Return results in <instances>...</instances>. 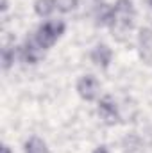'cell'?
Here are the masks:
<instances>
[{
    "label": "cell",
    "mask_w": 152,
    "mask_h": 153,
    "mask_svg": "<svg viewBox=\"0 0 152 153\" xmlns=\"http://www.w3.org/2000/svg\"><path fill=\"white\" fill-rule=\"evenodd\" d=\"M114 9V25L109 29L113 38L120 43L129 39V32L136 25V7L132 0H116L113 4Z\"/></svg>",
    "instance_id": "obj_1"
},
{
    "label": "cell",
    "mask_w": 152,
    "mask_h": 153,
    "mask_svg": "<svg viewBox=\"0 0 152 153\" xmlns=\"http://www.w3.org/2000/svg\"><path fill=\"white\" fill-rule=\"evenodd\" d=\"M66 32V23L63 20H57V18H48L45 20L43 23H39L38 29L34 30V39L39 43V46L47 52L50 50L59 39L63 38V34Z\"/></svg>",
    "instance_id": "obj_2"
},
{
    "label": "cell",
    "mask_w": 152,
    "mask_h": 153,
    "mask_svg": "<svg viewBox=\"0 0 152 153\" xmlns=\"http://www.w3.org/2000/svg\"><path fill=\"white\" fill-rule=\"evenodd\" d=\"M75 91L81 100L84 102H99L100 100V93H102V85L99 82V78L91 73L81 75L75 82Z\"/></svg>",
    "instance_id": "obj_3"
},
{
    "label": "cell",
    "mask_w": 152,
    "mask_h": 153,
    "mask_svg": "<svg viewBox=\"0 0 152 153\" xmlns=\"http://www.w3.org/2000/svg\"><path fill=\"white\" fill-rule=\"evenodd\" d=\"M97 116L102 121V125H106V126H116L122 123L120 105L111 96H104L97 102Z\"/></svg>",
    "instance_id": "obj_4"
},
{
    "label": "cell",
    "mask_w": 152,
    "mask_h": 153,
    "mask_svg": "<svg viewBox=\"0 0 152 153\" xmlns=\"http://www.w3.org/2000/svg\"><path fill=\"white\" fill-rule=\"evenodd\" d=\"M45 57V50L39 46V43L34 39V36L25 39V43L20 46V61L23 64H29V66H36L43 61Z\"/></svg>",
    "instance_id": "obj_5"
},
{
    "label": "cell",
    "mask_w": 152,
    "mask_h": 153,
    "mask_svg": "<svg viewBox=\"0 0 152 153\" xmlns=\"http://www.w3.org/2000/svg\"><path fill=\"white\" fill-rule=\"evenodd\" d=\"M113 57H114L113 48L109 45H106V43H97L90 50V61L100 70H108L111 66V62H113Z\"/></svg>",
    "instance_id": "obj_6"
},
{
    "label": "cell",
    "mask_w": 152,
    "mask_h": 153,
    "mask_svg": "<svg viewBox=\"0 0 152 153\" xmlns=\"http://www.w3.org/2000/svg\"><path fill=\"white\" fill-rule=\"evenodd\" d=\"M138 55L145 66L152 68V29L141 27L138 30Z\"/></svg>",
    "instance_id": "obj_7"
},
{
    "label": "cell",
    "mask_w": 152,
    "mask_h": 153,
    "mask_svg": "<svg viewBox=\"0 0 152 153\" xmlns=\"http://www.w3.org/2000/svg\"><path fill=\"white\" fill-rule=\"evenodd\" d=\"M95 25L102 29H111L114 25V9L109 4H99L95 9Z\"/></svg>",
    "instance_id": "obj_8"
},
{
    "label": "cell",
    "mask_w": 152,
    "mask_h": 153,
    "mask_svg": "<svg viewBox=\"0 0 152 153\" xmlns=\"http://www.w3.org/2000/svg\"><path fill=\"white\" fill-rule=\"evenodd\" d=\"M20 61V46L14 45H4L2 53H0V62H2V70L7 71L14 66V62Z\"/></svg>",
    "instance_id": "obj_9"
},
{
    "label": "cell",
    "mask_w": 152,
    "mask_h": 153,
    "mask_svg": "<svg viewBox=\"0 0 152 153\" xmlns=\"http://www.w3.org/2000/svg\"><path fill=\"white\" fill-rule=\"evenodd\" d=\"M32 7H34L36 16L43 18V20H48L57 11V0H34Z\"/></svg>",
    "instance_id": "obj_10"
},
{
    "label": "cell",
    "mask_w": 152,
    "mask_h": 153,
    "mask_svg": "<svg viewBox=\"0 0 152 153\" xmlns=\"http://www.w3.org/2000/svg\"><path fill=\"white\" fill-rule=\"evenodd\" d=\"M23 153H50V148H48V144L41 137L31 135L23 143Z\"/></svg>",
    "instance_id": "obj_11"
},
{
    "label": "cell",
    "mask_w": 152,
    "mask_h": 153,
    "mask_svg": "<svg viewBox=\"0 0 152 153\" xmlns=\"http://www.w3.org/2000/svg\"><path fill=\"white\" fill-rule=\"evenodd\" d=\"M122 146H123V150H125L127 153L138 152V150L141 148V139H140L136 134H129V135H125V137H123Z\"/></svg>",
    "instance_id": "obj_12"
},
{
    "label": "cell",
    "mask_w": 152,
    "mask_h": 153,
    "mask_svg": "<svg viewBox=\"0 0 152 153\" xmlns=\"http://www.w3.org/2000/svg\"><path fill=\"white\" fill-rule=\"evenodd\" d=\"M79 5V0H57V11L63 14L74 13Z\"/></svg>",
    "instance_id": "obj_13"
},
{
    "label": "cell",
    "mask_w": 152,
    "mask_h": 153,
    "mask_svg": "<svg viewBox=\"0 0 152 153\" xmlns=\"http://www.w3.org/2000/svg\"><path fill=\"white\" fill-rule=\"evenodd\" d=\"M91 153H111V152H109V148H108L106 144H100V146H97Z\"/></svg>",
    "instance_id": "obj_14"
},
{
    "label": "cell",
    "mask_w": 152,
    "mask_h": 153,
    "mask_svg": "<svg viewBox=\"0 0 152 153\" xmlns=\"http://www.w3.org/2000/svg\"><path fill=\"white\" fill-rule=\"evenodd\" d=\"M0 11H2V14H5L9 11V0H2L0 2Z\"/></svg>",
    "instance_id": "obj_15"
},
{
    "label": "cell",
    "mask_w": 152,
    "mask_h": 153,
    "mask_svg": "<svg viewBox=\"0 0 152 153\" xmlns=\"http://www.w3.org/2000/svg\"><path fill=\"white\" fill-rule=\"evenodd\" d=\"M0 153H13V150H11L9 144H2V152Z\"/></svg>",
    "instance_id": "obj_16"
},
{
    "label": "cell",
    "mask_w": 152,
    "mask_h": 153,
    "mask_svg": "<svg viewBox=\"0 0 152 153\" xmlns=\"http://www.w3.org/2000/svg\"><path fill=\"white\" fill-rule=\"evenodd\" d=\"M149 5H150V9H152V0H149Z\"/></svg>",
    "instance_id": "obj_17"
}]
</instances>
